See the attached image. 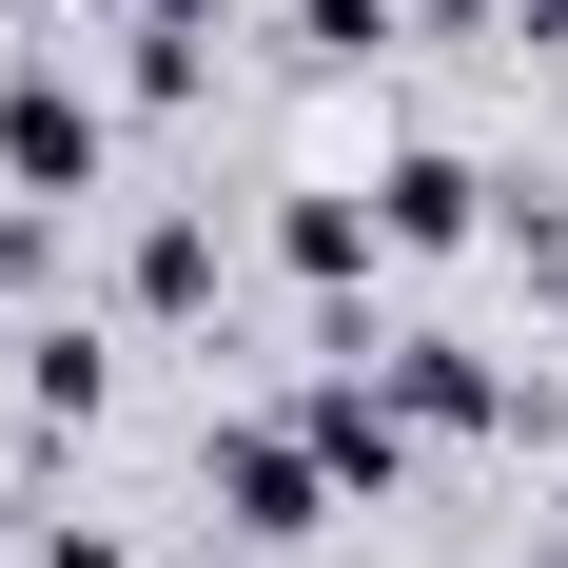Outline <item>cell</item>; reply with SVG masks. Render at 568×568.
Here are the masks:
<instances>
[{"label": "cell", "mask_w": 568, "mask_h": 568, "mask_svg": "<svg viewBox=\"0 0 568 568\" xmlns=\"http://www.w3.org/2000/svg\"><path fill=\"white\" fill-rule=\"evenodd\" d=\"M99 158H118V118L79 99V79H59V59H0V196H99Z\"/></svg>", "instance_id": "6da1fadb"}, {"label": "cell", "mask_w": 568, "mask_h": 568, "mask_svg": "<svg viewBox=\"0 0 568 568\" xmlns=\"http://www.w3.org/2000/svg\"><path fill=\"white\" fill-rule=\"evenodd\" d=\"M216 510L255 529V549H294V529H334V470H314V432H294V412H216Z\"/></svg>", "instance_id": "7a4b0ae2"}, {"label": "cell", "mask_w": 568, "mask_h": 568, "mask_svg": "<svg viewBox=\"0 0 568 568\" xmlns=\"http://www.w3.org/2000/svg\"><path fill=\"white\" fill-rule=\"evenodd\" d=\"M373 393L412 432H529V373H490L470 334H373Z\"/></svg>", "instance_id": "3957f363"}, {"label": "cell", "mask_w": 568, "mask_h": 568, "mask_svg": "<svg viewBox=\"0 0 568 568\" xmlns=\"http://www.w3.org/2000/svg\"><path fill=\"white\" fill-rule=\"evenodd\" d=\"M373 235H393V255H470V235H490V176H470L452 138H393V158H373Z\"/></svg>", "instance_id": "277c9868"}, {"label": "cell", "mask_w": 568, "mask_h": 568, "mask_svg": "<svg viewBox=\"0 0 568 568\" xmlns=\"http://www.w3.org/2000/svg\"><path fill=\"white\" fill-rule=\"evenodd\" d=\"M294 432H314V470H334V510H373V490L412 470V412L373 393V373H314V393H294Z\"/></svg>", "instance_id": "5b68a950"}, {"label": "cell", "mask_w": 568, "mask_h": 568, "mask_svg": "<svg viewBox=\"0 0 568 568\" xmlns=\"http://www.w3.org/2000/svg\"><path fill=\"white\" fill-rule=\"evenodd\" d=\"M216 275H235V255H216V216H138V255H118V294H138L158 334H176V314H216Z\"/></svg>", "instance_id": "8992f818"}, {"label": "cell", "mask_w": 568, "mask_h": 568, "mask_svg": "<svg viewBox=\"0 0 568 568\" xmlns=\"http://www.w3.org/2000/svg\"><path fill=\"white\" fill-rule=\"evenodd\" d=\"M20 412H40V432H99V412H118V353L79 334V314H40V334H20Z\"/></svg>", "instance_id": "52a82bcc"}, {"label": "cell", "mask_w": 568, "mask_h": 568, "mask_svg": "<svg viewBox=\"0 0 568 568\" xmlns=\"http://www.w3.org/2000/svg\"><path fill=\"white\" fill-rule=\"evenodd\" d=\"M275 255H294L314 294H353L373 255H393V235H373V196H294V216H275Z\"/></svg>", "instance_id": "ba28073f"}, {"label": "cell", "mask_w": 568, "mask_h": 568, "mask_svg": "<svg viewBox=\"0 0 568 568\" xmlns=\"http://www.w3.org/2000/svg\"><path fill=\"white\" fill-rule=\"evenodd\" d=\"M275 20H294V59H393L412 40V0H275Z\"/></svg>", "instance_id": "9c48e42d"}, {"label": "cell", "mask_w": 568, "mask_h": 568, "mask_svg": "<svg viewBox=\"0 0 568 568\" xmlns=\"http://www.w3.org/2000/svg\"><path fill=\"white\" fill-rule=\"evenodd\" d=\"M40 568H118V549H99V529H40Z\"/></svg>", "instance_id": "30bf717a"}, {"label": "cell", "mask_w": 568, "mask_h": 568, "mask_svg": "<svg viewBox=\"0 0 568 568\" xmlns=\"http://www.w3.org/2000/svg\"><path fill=\"white\" fill-rule=\"evenodd\" d=\"M510 20H529V40H549V59H568V0H510Z\"/></svg>", "instance_id": "8fae6325"}, {"label": "cell", "mask_w": 568, "mask_h": 568, "mask_svg": "<svg viewBox=\"0 0 568 568\" xmlns=\"http://www.w3.org/2000/svg\"><path fill=\"white\" fill-rule=\"evenodd\" d=\"M412 20H490V0H412Z\"/></svg>", "instance_id": "7c38bea8"}]
</instances>
